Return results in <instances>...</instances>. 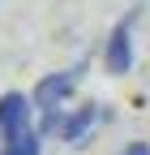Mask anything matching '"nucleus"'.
<instances>
[{"mask_svg": "<svg viewBox=\"0 0 150 155\" xmlns=\"http://www.w3.org/2000/svg\"><path fill=\"white\" fill-rule=\"evenodd\" d=\"M120 155H150V147H146V142H129Z\"/></svg>", "mask_w": 150, "mask_h": 155, "instance_id": "nucleus-5", "label": "nucleus"}, {"mask_svg": "<svg viewBox=\"0 0 150 155\" xmlns=\"http://www.w3.org/2000/svg\"><path fill=\"white\" fill-rule=\"evenodd\" d=\"M22 129H30V99L9 91V95H0V138L13 142Z\"/></svg>", "mask_w": 150, "mask_h": 155, "instance_id": "nucleus-4", "label": "nucleus"}, {"mask_svg": "<svg viewBox=\"0 0 150 155\" xmlns=\"http://www.w3.org/2000/svg\"><path fill=\"white\" fill-rule=\"evenodd\" d=\"M133 22H137V13H124L120 22H116V30L107 35V52H103V65H107V73H129L133 69Z\"/></svg>", "mask_w": 150, "mask_h": 155, "instance_id": "nucleus-3", "label": "nucleus"}, {"mask_svg": "<svg viewBox=\"0 0 150 155\" xmlns=\"http://www.w3.org/2000/svg\"><path fill=\"white\" fill-rule=\"evenodd\" d=\"M77 78H82V65L39 78V86H34V108H43V116H47V112H60V104L73 95V86H77Z\"/></svg>", "mask_w": 150, "mask_h": 155, "instance_id": "nucleus-2", "label": "nucleus"}, {"mask_svg": "<svg viewBox=\"0 0 150 155\" xmlns=\"http://www.w3.org/2000/svg\"><path fill=\"white\" fill-rule=\"evenodd\" d=\"M99 125V104H86V108H77V112H69V116H60V112H47L43 116V129L39 134H60L64 142H86V134Z\"/></svg>", "mask_w": 150, "mask_h": 155, "instance_id": "nucleus-1", "label": "nucleus"}]
</instances>
